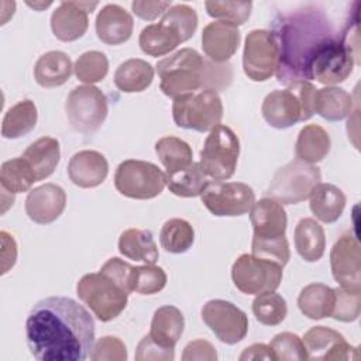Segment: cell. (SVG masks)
<instances>
[{
  "instance_id": "7402d4cb",
  "label": "cell",
  "mask_w": 361,
  "mask_h": 361,
  "mask_svg": "<svg viewBox=\"0 0 361 361\" xmlns=\"http://www.w3.org/2000/svg\"><path fill=\"white\" fill-rule=\"evenodd\" d=\"M107 173V159L103 154L93 149L76 152L68 164V176L79 188H96L104 182Z\"/></svg>"
},
{
  "instance_id": "8d00e7d4",
  "label": "cell",
  "mask_w": 361,
  "mask_h": 361,
  "mask_svg": "<svg viewBox=\"0 0 361 361\" xmlns=\"http://www.w3.org/2000/svg\"><path fill=\"white\" fill-rule=\"evenodd\" d=\"M168 189L180 197H196L204 190L207 180L199 162H192L189 166L165 173Z\"/></svg>"
},
{
  "instance_id": "f1b7e54d",
  "label": "cell",
  "mask_w": 361,
  "mask_h": 361,
  "mask_svg": "<svg viewBox=\"0 0 361 361\" xmlns=\"http://www.w3.org/2000/svg\"><path fill=\"white\" fill-rule=\"evenodd\" d=\"M118 251L126 258L144 264H155L159 257L152 233L142 228L124 230L118 238Z\"/></svg>"
},
{
  "instance_id": "2e32d148",
  "label": "cell",
  "mask_w": 361,
  "mask_h": 361,
  "mask_svg": "<svg viewBox=\"0 0 361 361\" xmlns=\"http://www.w3.org/2000/svg\"><path fill=\"white\" fill-rule=\"evenodd\" d=\"M202 319L214 336L226 344L240 343L248 331V317L234 303L212 299L202 307Z\"/></svg>"
},
{
  "instance_id": "b9f144b4",
  "label": "cell",
  "mask_w": 361,
  "mask_h": 361,
  "mask_svg": "<svg viewBox=\"0 0 361 361\" xmlns=\"http://www.w3.org/2000/svg\"><path fill=\"white\" fill-rule=\"evenodd\" d=\"M73 72L76 78L86 85L100 82L106 78L109 72V59L100 51L83 52L76 59L73 65Z\"/></svg>"
},
{
  "instance_id": "44dd1931",
  "label": "cell",
  "mask_w": 361,
  "mask_h": 361,
  "mask_svg": "<svg viewBox=\"0 0 361 361\" xmlns=\"http://www.w3.org/2000/svg\"><path fill=\"white\" fill-rule=\"evenodd\" d=\"M241 34L237 25L226 21H212L202 31V48L214 63L227 62L238 49Z\"/></svg>"
},
{
  "instance_id": "f6af8a7d",
  "label": "cell",
  "mask_w": 361,
  "mask_h": 361,
  "mask_svg": "<svg viewBox=\"0 0 361 361\" xmlns=\"http://www.w3.org/2000/svg\"><path fill=\"white\" fill-rule=\"evenodd\" d=\"M269 347L275 355V360H279V361H305V360H307L302 338L293 333L283 331V333L276 334L271 340Z\"/></svg>"
},
{
  "instance_id": "6da1fadb",
  "label": "cell",
  "mask_w": 361,
  "mask_h": 361,
  "mask_svg": "<svg viewBox=\"0 0 361 361\" xmlns=\"http://www.w3.org/2000/svg\"><path fill=\"white\" fill-rule=\"evenodd\" d=\"M25 338L39 361H83L94 344V320L76 300L49 296L30 310Z\"/></svg>"
},
{
  "instance_id": "f35d334b",
  "label": "cell",
  "mask_w": 361,
  "mask_h": 361,
  "mask_svg": "<svg viewBox=\"0 0 361 361\" xmlns=\"http://www.w3.org/2000/svg\"><path fill=\"white\" fill-rule=\"evenodd\" d=\"M195 241V230L192 224L183 219H169L164 223L159 233V243L166 252H186Z\"/></svg>"
},
{
  "instance_id": "ee69618b",
  "label": "cell",
  "mask_w": 361,
  "mask_h": 361,
  "mask_svg": "<svg viewBox=\"0 0 361 361\" xmlns=\"http://www.w3.org/2000/svg\"><path fill=\"white\" fill-rule=\"evenodd\" d=\"M161 20L179 32L182 42L190 39L197 28V14L188 4H175L169 7Z\"/></svg>"
},
{
  "instance_id": "f546056e",
  "label": "cell",
  "mask_w": 361,
  "mask_h": 361,
  "mask_svg": "<svg viewBox=\"0 0 361 361\" xmlns=\"http://www.w3.org/2000/svg\"><path fill=\"white\" fill-rule=\"evenodd\" d=\"M182 38L179 32L165 21L149 24L140 32L138 44L144 54L149 56H162L173 51Z\"/></svg>"
},
{
  "instance_id": "ab89813d",
  "label": "cell",
  "mask_w": 361,
  "mask_h": 361,
  "mask_svg": "<svg viewBox=\"0 0 361 361\" xmlns=\"http://www.w3.org/2000/svg\"><path fill=\"white\" fill-rule=\"evenodd\" d=\"M252 313L261 324L278 326L286 317V300L281 295L275 293V290L259 293L252 302Z\"/></svg>"
},
{
  "instance_id": "f907efd6",
  "label": "cell",
  "mask_w": 361,
  "mask_h": 361,
  "mask_svg": "<svg viewBox=\"0 0 361 361\" xmlns=\"http://www.w3.org/2000/svg\"><path fill=\"white\" fill-rule=\"evenodd\" d=\"M182 360L183 361H193V360L214 361L217 360V353L212 343L206 340H193L188 343V345L183 348Z\"/></svg>"
},
{
  "instance_id": "bcb514c9",
  "label": "cell",
  "mask_w": 361,
  "mask_h": 361,
  "mask_svg": "<svg viewBox=\"0 0 361 361\" xmlns=\"http://www.w3.org/2000/svg\"><path fill=\"white\" fill-rule=\"evenodd\" d=\"M336 302L331 312L334 320L343 323L355 322L361 310V290H347L343 288L334 289Z\"/></svg>"
},
{
  "instance_id": "5bb4252c",
  "label": "cell",
  "mask_w": 361,
  "mask_h": 361,
  "mask_svg": "<svg viewBox=\"0 0 361 361\" xmlns=\"http://www.w3.org/2000/svg\"><path fill=\"white\" fill-rule=\"evenodd\" d=\"M357 63L354 54L343 42L340 34L324 42L310 65V78L316 82L333 86L344 82Z\"/></svg>"
},
{
  "instance_id": "ffe728a7",
  "label": "cell",
  "mask_w": 361,
  "mask_h": 361,
  "mask_svg": "<svg viewBox=\"0 0 361 361\" xmlns=\"http://www.w3.org/2000/svg\"><path fill=\"white\" fill-rule=\"evenodd\" d=\"M66 207V193L55 183H44L28 192L25 213L37 224H49L59 219Z\"/></svg>"
},
{
  "instance_id": "9a60e30c",
  "label": "cell",
  "mask_w": 361,
  "mask_h": 361,
  "mask_svg": "<svg viewBox=\"0 0 361 361\" xmlns=\"http://www.w3.org/2000/svg\"><path fill=\"white\" fill-rule=\"evenodd\" d=\"M278 47L272 31L252 30L247 34L243 51V69L248 79L265 82L275 75Z\"/></svg>"
},
{
  "instance_id": "484cf974",
  "label": "cell",
  "mask_w": 361,
  "mask_h": 361,
  "mask_svg": "<svg viewBox=\"0 0 361 361\" xmlns=\"http://www.w3.org/2000/svg\"><path fill=\"white\" fill-rule=\"evenodd\" d=\"M72 61L62 51L42 54L34 66V79L42 87H56L68 82L72 75Z\"/></svg>"
},
{
  "instance_id": "c3c4849f",
  "label": "cell",
  "mask_w": 361,
  "mask_h": 361,
  "mask_svg": "<svg viewBox=\"0 0 361 361\" xmlns=\"http://www.w3.org/2000/svg\"><path fill=\"white\" fill-rule=\"evenodd\" d=\"M175 358V353L173 348H165L161 347L159 344H157L149 334L144 336L138 345H137V351H135V360L137 361H172Z\"/></svg>"
},
{
  "instance_id": "1f68e13d",
  "label": "cell",
  "mask_w": 361,
  "mask_h": 361,
  "mask_svg": "<svg viewBox=\"0 0 361 361\" xmlns=\"http://www.w3.org/2000/svg\"><path fill=\"white\" fill-rule=\"evenodd\" d=\"M330 147L331 141L329 133L317 124H307L299 131L296 140V159L307 164H317L327 157Z\"/></svg>"
},
{
  "instance_id": "83f0119b",
  "label": "cell",
  "mask_w": 361,
  "mask_h": 361,
  "mask_svg": "<svg viewBox=\"0 0 361 361\" xmlns=\"http://www.w3.org/2000/svg\"><path fill=\"white\" fill-rule=\"evenodd\" d=\"M353 96L341 87L327 86L316 89L313 96V113L327 121H338L353 111Z\"/></svg>"
},
{
  "instance_id": "7c38bea8",
  "label": "cell",
  "mask_w": 361,
  "mask_h": 361,
  "mask_svg": "<svg viewBox=\"0 0 361 361\" xmlns=\"http://www.w3.org/2000/svg\"><path fill=\"white\" fill-rule=\"evenodd\" d=\"M282 269L278 262L258 258L252 254H241L233 262L231 279L234 286L245 295L274 292L282 282Z\"/></svg>"
},
{
  "instance_id": "d590c367",
  "label": "cell",
  "mask_w": 361,
  "mask_h": 361,
  "mask_svg": "<svg viewBox=\"0 0 361 361\" xmlns=\"http://www.w3.org/2000/svg\"><path fill=\"white\" fill-rule=\"evenodd\" d=\"M155 152L165 168V173L180 171L193 162L190 145L173 135L162 137L155 142Z\"/></svg>"
},
{
  "instance_id": "7a4b0ae2",
  "label": "cell",
  "mask_w": 361,
  "mask_h": 361,
  "mask_svg": "<svg viewBox=\"0 0 361 361\" xmlns=\"http://www.w3.org/2000/svg\"><path fill=\"white\" fill-rule=\"evenodd\" d=\"M272 34L278 47L276 80L282 85L310 82V65L334 31L327 14L316 6H305L276 14Z\"/></svg>"
},
{
  "instance_id": "4316f807",
  "label": "cell",
  "mask_w": 361,
  "mask_h": 361,
  "mask_svg": "<svg viewBox=\"0 0 361 361\" xmlns=\"http://www.w3.org/2000/svg\"><path fill=\"white\" fill-rule=\"evenodd\" d=\"M21 157L30 164L37 182L44 180L54 173L59 162V142L52 137H41L30 144Z\"/></svg>"
},
{
  "instance_id": "9c48e42d",
  "label": "cell",
  "mask_w": 361,
  "mask_h": 361,
  "mask_svg": "<svg viewBox=\"0 0 361 361\" xmlns=\"http://www.w3.org/2000/svg\"><path fill=\"white\" fill-rule=\"evenodd\" d=\"M238 155V137L230 127L219 124L204 140L199 165L206 176L214 180H224L234 175Z\"/></svg>"
},
{
  "instance_id": "60d3db41",
  "label": "cell",
  "mask_w": 361,
  "mask_h": 361,
  "mask_svg": "<svg viewBox=\"0 0 361 361\" xmlns=\"http://www.w3.org/2000/svg\"><path fill=\"white\" fill-rule=\"evenodd\" d=\"M166 274L161 267L154 264H145L141 267H133L131 272V292L140 295H154L161 292L166 285Z\"/></svg>"
},
{
  "instance_id": "cb8c5ba5",
  "label": "cell",
  "mask_w": 361,
  "mask_h": 361,
  "mask_svg": "<svg viewBox=\"0 0 361 361\" xmlns=\"http://www.w3.org/2000/svg\"><path fill=\"white\" fill-rule=\"evenodd\" d=\"M183 327L185 319L182 312L176 306L165 305L158 307L152 316L149 337L161 347L175 348L183 333Z\"/></svg>"
},
{
  "instance_id": "603a6c76",
  "label": "cell",
  "mask_w": 361,
  "mask_h": 361,
  "mask_svg": "<svg viewBox=\"0 0 361 361\" xmlns=\"http://www.w3.org/2000/svg\"><path fill=\"white\" fill-rule=\"evenodd\" d=\"M133 28L131 14L118 4H106L96 16L97 38L107 45H118L128 41Z\"/></svg>"
},
{
  "instance_id": "e575fe53",
  "label": "cell",
  "mask_w": 361,
  "mask_h": 361,
  "mask_svg": "<svg viewBox=\"0 0 361 361\" xmlns=\"http://www.w3.org/2000/svg\"><path fill=\"white\" fill-rule=\"evenodd\" d=\"M37 120V106L32 100L24 99L6 111L1 123V135L7 140L21 138L35 128Z\"/></svg>"
},
{
  "instance_id": "277c9868",
  "label": "cell",
  "mask_w": 361,
  "mask_h": 361,
  "mask_svg": "<svg viewBox=\"0 0 361 361\" xmlns=\"http://www.w3.org/2000/svg\"><path fill=\"white\" fill-rule=\"evenodd\" d=\"M207 62L193 48H182L158 61L159 89L171 99L192 93L209 83Z\"/></svg>"
},
{
  "instance_id": "4dcf8cb0",
  "label": "cell",
  "mask_w": 361,
  "mask_h": 361,
  "mask_svg": "<svg viewBox=\"0 0 361 361\" xmlns=\"http://www.w3.org/2000/svg\"><path fill=\"white\" fill-rule=\"evenodd\" d=\"M334 302V289L317 282L306 285L298 296V306L300 312L312 320H322L331 316Z\"/></svg>"
},
{
  "instance_id": "836d02e7",
  "label": "cell",
  "mask_w": 361,
  "mask_h": 361,
  "mask_svg": "<svg viewBox=\"0 0 361 361\" xmlns=\"http://www.w3.org/2000/svg\"><path fill=\"white\" fill-rule=\"evenodd\" d=\"M154 79V68L144 59L131 58L118 65L114 72V85L124 93L145 90Z\"/></svg>"
},
{
  "instance_id": "4fadbf2b",
  "label": "cell",
  "mask_w": 361,
  "mask_h": 361,
  "mask_svg": "<svg viewBox=\"0 0 361 361\" xmlns=\"http://www.w3.org/2000/svg\"><path fill=\"white\" fill-rule=\"evenodd\" d=\"M200 199L213 216L234 217L250 212L255 202V193L243 182L212 180L207 182Z\"/></svg>"
},
{
  "instance_id": "74e56055",
  "label": "cell",
  "mask_w": 361,
  "mask_h": 361,
  "mask_svg": "<svg viewBox=\"0 0 361 361\" xmlns=\"http://www.w3.org/2000/svg\"><path fill=\"white\" fill-rule=\"evenodd\" d=\"M37 182V178L30 166V164L23 158L17 157L3 162L0 168V186L1 190L16 195L31 189Z\"/></svg>"
},
{
  "instance_id": "8992f818",
  "label": "cell",
  "mask_w": 361,
  "mask_h": 361,
  "mask_svg": "<svg viewBox=\"0 0 361 361\" xmlns=\"http://www.w3.org/2000/svg\"><path fill=\"white\" fill-rule=\"evenodd\" d=\"M172 117L180 128L212 131L221 123L223 103L217 90L203 87L173 99Z\"/></svg>"
},
{
  "instance_id": "7bdbcfd3",
  "label": "cell",
  "mask_w": 361,
  "mask_h": 361,
  "mask_svg": "<svg viewBox=\"0 0 361 361\" xmlns=\"http://www.w3.org/2000/svg\"><path fill=\"white\" fill-rule=\"evenodd\" d=\"M204 8L207 14L217 21L231 23L234 25L244 24L251 14V1H206Z\"/></svg>"
},
{
  "instance_id": "5b68a950",
  "label": "cell",
  "mask_w": 361,
  "mask_h": 361,
  "mask_svg": "<svg viewBox=\"0 0 361 361\" xmlns=\"http://www.w3.org/2000/svg\"><path fill=\"white\" fill-rule=\"evenodd\" d=\"M316 87L310 82H298L283 90L268 93L262 102L264 120L274 128L285 130L299 121L309 120L313 113Z\"/></svg>"
},
{
  "instance_id": "816d5d0a",
  "label": "cell",
  "mask_w": 361,
  "mask_h": 361,
  "mask_svg": "<svg viewBox=\"0 0 361 361\" xmlns=\"http://www.w3.org/2000/svg\"><path fill=\"white\" fill-rule=\"evenodd\" d=\"M169 7H172L171 1H133L131 3L133 13L145 21H152L161 14H165V11Z\"/></svg>"
},
{
  "instance_id": "ac0fdd59",
  "label": "cell",
  "mask_w": 361,
  "mask_h": 361,
  "mask_svg": "<svg viewBox=\"0 0 361 361\" xmlns=\"http://www.w3.org/2000/svg\"><path fill=\"white\" fill-rule=\"evenodd\" d=\"M307 360L344 361L357 360L358 348L350 345L344 336L326 326H314L302 338Z\"/></svg>"
},
{
  "instance_id": "f5cc1de1",
  "label": "cell",
  "mask_w": 361,
  "mask_h": 361,
  "mask_svg": "<svg viewBox=\"0 0 361 361\" xmlns=\"http://www.w3.org/2000/svg\"><path fill=\"white\" fill-rule=\"evenodd\" d=\"M241 361H247V360H275V355L271 350L269 345L264 344V343H255L247 348L243 350L241 355L238 357Z\"/></svg>"
},
{
  "instance_id": "681fc988",
  "label": "cell",
  "mask_w": 361,
  "mask_h": 361,
  "mask_svg": "<svg viewBox=\"0 0 361 361\" xmlns=\"http://www.w3.org/2000/svg\"><path fill=\"white\" fill-rule=\"evenodd\" d=\"M100 272H103L104 275L110 276L116 283H118L126 292H131V285H130V281H131V272H133V267L117 258V257H113L110 259H107L103 267L100 268Z\"/></svg>"
},
{
  "instance_id": "30bf717a",
  "label": "cell",
  "mask_w": 361,
  "mask_h": 361,
  "mask_svg": "<svg viewBox=\"0 0 361 361\" xmlns=\"http://www.w3.org/2000/svg\"><path fill=\"white\" fill-rule=\"evenodd\" d=\"M114 186L126 197L147 200L162 193L166 176L152 162L126 159L116 169Z\"/></svg>"
},
{
  "instance_id": "3957f363",
  "label": "cell",
  "mask_w": 361,
  "mask_h": 361,
  "mask_svg": "<svg viewBox=\"0 0 361 361\" xmlns=\"http://www.w3.org/2000/svg\"><path fill=\"white\" fill-rule=\"evenodd\" d=\"M250 220L254 230L251 254L285 267L290 251L285 237L288 217L282 204L269 197L259 199L250 209Z\"/></svg>"
},
{
  "instance_id": "d6986e66",
  "label": "cell",
  "mask_w": 361,
  "mask_h": 361,
  "mask_svg": "<svg viewBox=\"0 0 361 361\" xmlns=\"http://www.w3.org/2000/svg\"><path fill=\"white\" fill-rule=\"evenodd\" d=\"M97 6L90 1H62L51 16V30L63 42L76 41L87 31L89 13Z\"/></svg>"
},
{
  "instance_id": "db71d44e",
  "label": "cell",
  "mask_w": 361,
  "mask_h": 361,
  "mask_svg": "<svg viewBox=\"0 0 361 361\" xmlns=\"http://www.w3.org/2000/svg\"><path fill=\"white\" fill-rule=\"evenodd\" d=\"M30 7H34V8H42V7H48L51 4V1L48 3H42V4H37V3H27Z\"/></svg>"
},
{
  "instance_id": "e0dca14e",
  "label": "cell",
  "mask_w": 361,
  "mask_h": 361,
  "mask_svg": "<svg viewBox=\"0 0 361 361\" xmlns=\"http://www.w3.org/2000/svg\"><path fill=\"white\" fill-rule=\"evenodd\" d=\"M331 274L340 288L361 290V254L354 234L344 233L330 251Z\"/></svg>"
},
{
  "instance_id": "ba28073f",
  "label": "cell",
  "mask_w": 361,
  "mask_h": 361,
  "mask_svg": "<svg viewBox=\"0 0 361 361\" xmlns=\"http://www.w3.org/2000/svg\"><path fill=\"white\" fill-rule=\"evenodd\" d=\"M320 180L322 173L316 165L293 159L274 173L265 196L281 204H296L306 200Z\"/></svg>"
},
{
  "instance_id": "d6a6232c",
  "label": "cell",
  "mask_w": 361,
  "mask_h": 361,
  "mask_svg": "<svg viewBox=\"0 0 361 361\" xmlns=\"http://www.w3.org/2000/svg\"><path fill=\"white\" fill-rule=\"evenodd\" d=\"M295 247L306 262H317L326 248L323 227L314 219H302L295 227Z\"/></svg>"
},
{
  "instance_id": "d4e9b609",
  "label": "cell",
  "mask_w": 361,
  "mask_h": 361,
  "mask_svg": "<svg viewBox=\"0 0 361 361\" xmlns=\"http://www.w3.org/2000/svg\"><path fill=\"white\" fill-rule=\"evenodd\" d=\"M310 212L323 223L337 221L345 207V196L340 188L331 183H317L309 195Z\"/></svg>"
},
{
  "instance_id": "8fae6325",
  "label": "cell",
  "mask_w": 361,
  "mask_h": 361,
  "mask_svg": "<svg viewBox=\"0 0 361 361\" xmlns=\"http://www.w3.org/2000/svg\"><path fill=\"white\" fill-rule=\"evenodd\" d=\"M65 111L75 131L93 134L102 127L107 117V97L93 85L76 86L66 97Z\"/></svg>"
},
{
  "instance_id": "52a82bcc",
  "label": "cell",
  "mask_w": 361,
  "mask_h": 361,
  "mask_svg": "<svg viewBox=\"0 0 361 361\" xmlns=\"http://www.w3.org/2000/svg\"><path fill=\"white\" fill-rule=\"evenodd\" d=\"M76 295L100 322L120 316L128 302V292L100 271L83 275L76 285Z\"/></svg>"
},
{
  "instance_id": "7dc6e473",
  "label": "cell",
  "mask_w": 361,
  "mask_h": 361,
  "mask_svg": "<svg viewBox=\"0 0 361 361\" xmlns=\"http://www.w3.org/2000/svg\"><path fill=\"white\" fill-rule=\"evenodd\" d=\"M89 358L92 361H126L127 348L118 337L104 336L93 344Z\"/></svg>"
}]
</instances>
